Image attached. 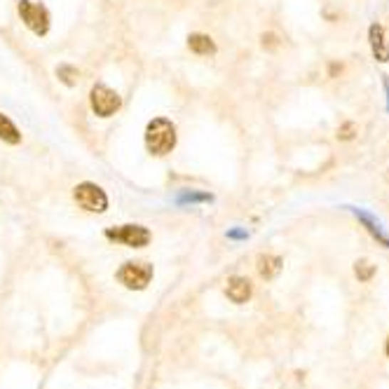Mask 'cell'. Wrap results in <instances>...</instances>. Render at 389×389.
<instances>
[{"instance_id":"1","label":"cell","mask_w":389,"mask_h":389,"mask_svg":"<svg viewBox=\"0 0 389 389\" xmlns=\"http://www.w3.org/2000/svg\"><path fill=\"white\" fill-rule=\"evenodd\" d=\"M145 148L155 157H165L176 148V125L172 120L152 118L145 125Z\"/></svg>"},{"instance_id":"2","label":"cell","mask_w":389,"mask_h":389,"mask_svg":"<svg viewBox=\"0 0 389 389\" xmlns=\"http://www.w3.org/2000/svg\"><path fill=\"white\" fill-rule=\"evenodd\" d=\"M17 12L31 33H36L38 38L50 33V12H47L45 5L33 3V0H19Z\"/></svg>"},{"instance_id":"3","label":"cell","mask_w":389,"mask_h":389,"mask_svg":"<svg viewBox=\"0 0 389 389\" xmlns=\"http://www.w3.org/2000/svg\"><path fill=\"white\" fill-rule=\"evenodd\" d=\"M73 199L78 202V207H83L89 214H103L108 209V194L103 192V188L89 181L73 188Z\"/></svg>"},{"instance_id":"4","label":"cell","mask_w":389,"mask_h":389,"mask_svg":"<svg viewBox=\"0 0 389 389\" xmlns=\"http://www.w3.org/2000/svg\"><path fill=\"white\" fill-rule=\"evenodd\" d=\"M89 106H92L94 115L110 118L120 110V106H123V99H120V94L115 89H110L103 83H96L92 87V92H89Z\"/></svg>"},{"instance_id":"5","label":"cell","mask_w":389,"mask_h":389,"mask_svg":"<svg viewBox=\"0 0 389 389\" xmlns=\"http://www.w3.org/2000/svg\"><path fill=\"white\" fill-rule=\"evenodd\" d=\"M106 239L118 242V244H125L129 249H143V247L150 244L152 234L148 228H143V225L127 223V225H118V228H108Z\"/></svg>"},{"instance_id":"6","label":"cell","mask_w":389,"mask_h":389,"mask_svg":"<svg viewBox=\"0 0 389 389\" xmlns=\"http://www.w3.org/2000/svg\"><path fill=\"white\" fill-rule=\"evenodd\" d=\"M152 279V265L148 263H125L118 270V281L132 291H143Z\"/></svg>"},{"instance_id":"7","label":"cell","mask_w":389,"mask_h":389,"mask_svg":"<svg viewBox=\"0 0 389 389\" xmlns=\"http://www.w3.org/2000/svg\"><path fill=\"white\" fill-rule=\"evenodd\" d=\"M225 294H228V298H230L232 303L242 305V303H247L249 298H251L254 289H251V281L247 277H232L228 281V289H225Z\"/></svg>"},{"instance_id":"8","label":"cell","mask_w":389,"mask_h":389,"mask_svg":"<svg viewBox=\"0 0 389 389\" xmlns=\"http://www.w3.org/2000/svg\"><path fill=\"white\" fill-rule=\"evenodd\" d=\"M370 47H373V56L378 61H389V47L385 43V28L380 24H373L370 26Z\"/></svg>"},{"instance_id":"9","label":"cell","mask_w":389,"mask_h":389,"mask_svg":"<svg viewBox=\"0 0 389 389\" xmlns=\"http://www.w3.org/2000/svg\"><path fill=\"white\" fill-rule=\"evenodd\" d=\"M188 47H190L192 54H199V56L216 54V43L204 33H190L188 36Z\"/></svg>"},{"instance_id":"10","label":"cell","mask_w":389,"mask_h":389,"mask_svg":"<svg viewBox=\"0 0 389 389\" xmlns=\"http://www.w3.org/2000/svg\"><path fill=\"white\" fill-rule=\"evenodd\" d=\"M258 272H261L263 279H274L281 272V258L270 256V254L261 256L258 258Z\"/></svg>"},{"instance_id":"11","label":"cell","mask_w":389,"mask_h":389,"mask_svg":"<svg viewBox=\"0 0 389 389\" xmlns=\"http://www.w3.org/2000/svg\"><path fill=\"white\" fill-rule=\"evenodd\" d=\"M0 141H5L10 145L21 143V132L17 129V125H14L7 115H3V113H0Z\"/></svg>"},{"instance_id":"12","label":"cell","mask_w":389,"mask_h":389,"mask_svg":"<svg viewBox=\"0 0 389 389\" xmlns=\"http://www.w3.org/2000/svg\"><path fill=\"white\" fill-rule=\"evenodd\" d=\"M56 78L66 87H76L80 80V71L76 66H71V63H61V66H56Z\"/></svg>"},{"instance_id":"13","label":"cell","mask_w":389,"mask_h":389,"mask_svg":"<svg viewBox=\"0 0 389 389\" xmlns=\"http://www.w3.org/2000/svg\"><path fill=\"white\" fill-rule=\"evenodd\" d=\"M178 204H194V202H214V194H209V192H181L176 197Z\"/></svg>"},{"instance_id":"14","label":"cell","mask_w":389,"mask_h":389,"mask_svg":"<svg viewBox=\"0 0 389 389\" xmlns=\"http://www.w3.org/2000/svg\"><path fill=\"white\" fill-rule=\"evenodd\" d=\"M356 216H359L361 218V221L363 223H366V230L373 234V237H375V239H380V242H383V244L385 247H389V237H385V234H383V230H380V225H375V223H373V218L370 216H366V214H361V212H356Z\"/></svg>"},{"instance_id":"15","label":"cell","mask_w":389,"mask_h":389,"mask_svg":"<svg viewBox=\"0 0 389 389\" xmlns=\"http://www.w3.org/2000/svg\"><path fill=\"white\" fill-rule=\"evenodd\" d=\"M354 274L359 277L361 281H368L373 274H375V265H370L368 261H359L354 265Z\"/></svg>"},{"instance_id":"16","label":"cell","mask_w":389,"mask_h":389,"mask_svg":"<svg viewBox=\"0 0 389 389\" xmlns=\"http://www.w3.org/2000/svg\"><path fill=\"white\" fill-rule=\"evenodd\" d=\"M354 132H356V127H354V123H345L343 127L338 129V139H352L354 136Z\"/></svg>"},{"instance_id":"17","label":"cell","mask_w":389,"mask_h":389,"mask_svg":"<svg viewBox=\"0 0 389 389\" xmlns=\"http://www.w3.org/2000/svg\"><path fill=\"white\" fill-rule=\"evenodd\" d=\"M263 47H265V50H277V47H279V38L277 36H274V33H263Z\"/></svg>"},{"instance_id":"18","label":"cell","mask_w":389,"mask_h":389,"mask_svg":"<svg viewBox=\"0 0 389 389\" xmlns=\"http://www.w3.org/2000/svg\"><path fill=\"white\" fill-rule=\"evenodd\" d=\"M387 356H389V340H387Z\"/></svg>"}]
</instances>
